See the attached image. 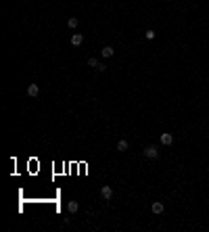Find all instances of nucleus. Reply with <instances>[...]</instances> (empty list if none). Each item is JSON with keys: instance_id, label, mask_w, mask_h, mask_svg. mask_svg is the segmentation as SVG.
Segmentation results:
<instances>
[{"instance_id": "f257e3e1", "label": "nucleus", "mask_w": 209, "mask_h": 232, "mask_svg": "<svg viewBox=\"0 0 209 232\" xmlns=\"http://www.w3.org/2000/svg\"><path fill=\"white\" fill-rule=\"evenodd\" d=\"M144 157H146V159H157V157H159V149H157V146H146V149H144Z\"/></svg>"}, {"instance_id": "f03ea898", "label": "nucleus", "mask_w": 209, "mask_h": 232, "mask_svg": "<svg viewBox=\"0 0 209 232\" xmlns=\"http://www.w3.org/2000/svg\"><path fill=\"white\" fill-rule=\"evenodd\" d=\"M101 197H103L104 201H109V199L113 197V188H111V186H103V188H101Z\"/></svg>"}, {"instance_id": "7ed1b4c3", "label": "nucleus", "mask_w": 209, "mask_h": 232, "mask_svg": "<svg viewBox=\"0 0 209 232\" xmlns=\"http://www.w3.org/2000/svg\"><path fill=\"white\" fill-rule=\"evenodd\" d=\"M38 94H40L38 84H29V86H27V96H38Z\"/></svg>"}, {"instance_id": "20e7f679", "label": "nucleus", "mask_w": 209, "mask_h": 232, "mask_svg": "<svg viewBox=\"0 0 209 232\" xmlns=\"http://www.w3.org/2000/svg\"><path fill=\"white\" fill-rule=\"evenodd\" d=\"M82 42H84V36L82 34H73L71 36V44H73V46H82Z\"/></svg>"}, {"instance_id": "39448f33", "label": "nucleus", "mask_w": 209, "mask_h": 232, "mask_svg": "<svg viewBox=\"0 0 209 232\" xmlns=\"http://www.w3.org/2000/svg\"><path fill=\"white\" fill-rule=\"evenodd\" d=\"M172 142H174V136H172V134H161V144L163 146H169Z\"/></svg>"}, {"instance_id": "423d86ee", "label": "nucleus", "mask_w": 209, "mask_h": 232, "mask_svg": "<svg viewBox=\"0 0 209 232\" xmlns=\"http://www.w3.org/2000/svg\"><path fill=\"white\" fill-rule=\"evenodd\" d=\"M151 209H153V213H157V215H159V213H163V203H161V201H155Z\"/></svg>"}, {"instance_id": "0eeeda50", "label": "nucleus", "mask_w": 209, "mask_h": 232, "mask_svg": "<svg viewBox=\"0 0 209 232\" xmlns=\"http://www.w3.org/2000/svg\"><path fill=\"white\" fill-rule=\"evenodd\" d=\"M101 55H103L104 59L113 57V48H111V46H103V50H101Z\"/></svg>"}, {"instance_id": "6e6552de", "label": "nucleus", "mask_w": 209, "mask_h": 232, "mask_svg": "<svg viewBox=\"0 0 209 232\" xmlns=\"http://www.w3.org/2000/svg\"><path fill=\"white\" fill-rule=\"evenodd\" d=\"M128 146H130V144L126 142V140H119V142H117V151H119V153H126V151H128Z\"/></svg>"}, {"instance_id": "1a4fd4ad", "label": "nucleus", "mask_w": 209, "mask_h": 232, "mask_svg": "<svg viewBox=\"0 0 209 232\" xmlns=\"http://www.w3.org/2000/svg\"><path fill=\"white\" fill-rule=\"evenodd\" d=\"M67 209H69V213H75V211L80 209V205H78V201H69V203H67Z\"/></svg>"}, {"instance_id": "9d476101", "label": "nucleus", "mask_w": 209, "mask_h": 232, "mask_svg": "<svg viewBox=\"0 0 209 232\" xmlns=\"http://www.w3.org/2000/svg\"><path fill=\"white\" fill-rule=\"evenodd\" d=\"M78 23H80L78 17H69V19H67V25H69V27H78Z\"/></svg>"}, {"instance_id": "9b49d317", "label": "nucleus", "mask_w": 209, "mask_h": 232, "mask_svg": "<svg viewBox=\"0 0 209 232\" xmlns=\"http://www.w3.org/2000/svg\"><path fill=\"white\" fill-rule=\"evenodd\" d=\"M88 65H90V67H94V69H96V67H98L101 63H98V61H96V59H94V57H90V59H88Z\"/></svg>"}, {"instance_id": "f8f14e48", "label": "nucleus", "mask_w": 209, "mask_h": 232, "mask_svg": "<svg viewBox=\"0 0 209 232\" xmlns=\"http://www.w3.org/2000/svg\"><path fill=\"white\" fill-rule=\"evenodd\" d=\"M155 32H153V29H146V40H155Z\"/></svg>"}, {"instance_id": "ddd939ff", "label": "nucleus", "mask_w": 209, "mask_h": 232, "mask_svg": "<svg viewBox=\"0 0 209 232\" xmlns=\"http://www.w3.org/2000/svg\"><path fill=\"white\" fill-rule=\"evenodd\" d=\"M104 69H107V65H104V63H101V65L96 67V71H104Z\"/></svg>"}]
</instances>
